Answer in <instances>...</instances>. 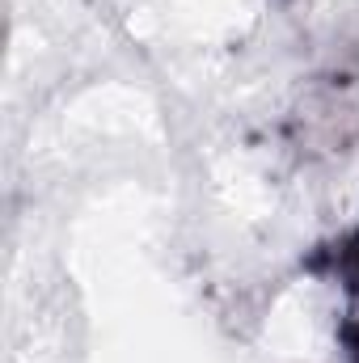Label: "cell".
I'll return each instance as SVG.
<instances>
[{
  "instance_id": "obj_1",
  "label": "cell",
  "mask_w": 359,
  "mask_h": 363,
  "mask_svg": "<svg viewBox=\"0 0 359 363\" xmlns=\"http://www.w3.org/2000/svg\"><path fill=\"white\" fill-rule=\"evenodd\" d=\"M304 271L330 279L343 291L347 308H343V321H338V351L347 355V363H359V224L330 237L326 245H317L304 258Z\"/></svg>"
}]
</instances>
